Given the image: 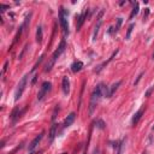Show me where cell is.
<instances>
[{
    "instance_id": "1",
    "label": "cell",
    "mask_w": 154,
    "mask_h": 154,
    "mask_svg": "<svg viewBox=\"0 0 154 154\" xmlns=\"http://www.w3.org/2000/svg\"><path fill=\"white\" fill-rule=\"evenodd\" d=\"M107 94H109V87H106L102 83L96 85V88L93 90L92 96H90V104H89V113L90 115H93V112H94L98 102L100 101V99L102 96H107Z\"/></svg>"
},
{
    "instance_id": "2",
    "label": "cell",
    "mask_w": 154,
    "mask_h": 154,
    "mask_svg": "<svg viewBox=\"0 0 154 154\" xmlns=\"http://www.w3.org/2000/svg\"><path fill=\"white\" fill-rule=\"evenodd\" d=\"M65 47H66V42H65V40H62V42H60V45H59V47L54 51V53H53V56H52V59H51V63L50 64H47V66H46V69H45V71L46 72H48V71H51V69H52V66L54 65V63L57 62V59L60 57V54L65 51Z\"/></svg>"
},
{
    "instance_id": "3",
    "label": "cell",
    "mask_w": 154,
    "mask_h": 154,
    "mask_svg": "<svg viewBox=\"0 0 154 154\" xmlns=\"http://www.w3.org/2000/svg\"><path fill=\"white\" fill-rule=\"evenodd\" d=\"M59 22L60 25H62V29L64 31L65 35L69 34V23H68V11H66L64 7H60L59 11Z\"/></svg>"
},
{
    "instance_id": "4",
    "label": "cell",
    "mask_w": 154,
    "mask_h": 154,
    "mask_svg": "<svg viewBox=\"0 0 154 154\" xmlns=\"http://www.w3.org/2000/svg\"><path fill=\"white\" fill-rule=\"evenodd\" d=\"M28 77H29L28 75H24L23 78L19 81V83L17 85V89H16V93H15V101H18V100L21 99L25 87H26V83H28Z\"/></svg>"
},
{
    "instance_id": "5",
    "label": "cell",
    "mask_w": 154,
    "mask_h": 154,
    "mask_svg": "<svg viewBox=\"0 0 154 154\" xmlns=\"http://www.w3.org/2000/svg\"><path fill=\"white\" fill-rule=\"evenodd\" d=\"M104 10H101L99 12L98 15V18H96V24L94 26V31H93V41H95L96 37H98V34H99V30L101 28V24H102V16H104Z\"/></svg>"
},
{
    "instance_id": "6",
    "label": "cell",
    "mask_w": 154,
    "mask_h": 154,
    "mask_svg": "<svg viewBox=\"0 0 154 154\" xmlns=\"http://www.w3.org/2000/svg\"><path fill=\"white\" fill-rule=\"evenodd\" d=\"M51 85H52V84H51L50 82H47V81L42 83V85H41V89H40L39 94H37V100H39V101H41V100L45 98V95L47 94V93L51 90Z\"/></svg>"
},
{
    "instance_id": "7",
    "label": "cell",
    "mask_w": 154,
    "mask_h": 154,
    "mask_svg": "<svg viewBox=\"0 0 154 154\" xmlns=\"http://www.w3.org/2000/svg\"><path fill=\"white\" fill-rule=\"evenodd\" d=\"M43 135H45V134L43 132H41V134H40V135H37L34 140H33V141L30 142V145H29V153H31L33 151H34L35 148H36V147H37V145L40 143V142H41V140L43 138Z\"/></svg>"
},
{
    "instance_id": "8",
    "label": "cell",
    "mask_w": 154,
    "mask_h": 154,
    "mask_svg": "<svg viewBox=\"0 0 154 154\" xmlns=\"http://www.w3.org/2000/svg\"><path fill=\"white\" fill-rule=\"evenodd\" d=\"M62 88H63L64 94H65V95H68V94H69V92H70V81H69V77H68V76H64V77H63Z\"/></svg>"
},
{
    "instance_id": "9",
    "label": "cell",
    "mask_w": 154,
    "mask_h": 154,
    "mask_svg": "<svg viewBox=\"0 0 154 154\" xmlns=\"http://www.w3.org/2000/svg\"><path fill=\"white\" fill-rule=\"evenodd\" d=\"M143 112H145V109L142 107V109H140L135 115H134V117H132V119H131V124L132 125H136L137 123H138V120L141 119V117H142V115H143Z\"/></svg>"
},
{
    "instance_id": "10",
    "label": "cell",
    "mask_w": 154,
    "mask_h": 154,
    "mask_svg": "<svg viewBox=\"0 0 154 154\" xmlns=\"http://www.w3.org/2000/svg\"><path fill=\"white\" fill-rule=\"evenodd\" d=\"M75 119H76V113L75 112H71L70 115L66 117V119H65V122H64V126L65 128H68V126H70L73 122H75Z\"/></svg>"
},
{
    "instance_id": "11",
    "label": "cell",
    "mask_w": 154,
    "mask_h": 154,
    "mask_svg": "<svg viewBox=\"0 0 154 154\" xmlns=\"http://www.w3.org/2000/svg\"><path fill=\"white\" fill-rule=\"evenodd\" d=\"M23 112H24V110H23V111H19L18 107H16V109L13 110V112L11 113V119H12V123H13V124L17 122V119L21 117V115H22Z\"/></svg>"
},
{
    "instance_id": "12",
    "label": "cell",
    "mask_w": 154,
    "mask_h": 154,
    "mask_svg": "<svg viewBox=\"0 0 154 154\" xmlns=\"http://www.w3.org/2000/svg\"><path fill=\"white\" fill-rule=\"evenodd\" d=\"M122 84V81H118V82H116V83H113L111 87H109V94H107V98H111L113 94L116 93V90L118 89V87Z\"/></svg>"
},
{
    "instance_id": "13",
    "label": "cell",
    "mask_w": 154,
    "mask_h": 154,
    "mask_svg": "<svg viewBox=\"0 0 154 154\" xmlns=\"http://www.w3.org/2000/svg\"><path fill=\"white\" fill-rule=\"evenodd\" d=\"M118 52H119L118 50H116L115 52H113V53H112V56H111V58H110L109 60H107V62H105V63H102V64H101V65H100V66H99V68L96 69V72H100V71H101V70L104 69V66H106V65H107V64H109V63L111 62V60H112L113 58H115V57H116V56L118 54Z\"/></svg>"
},
{
    "instance_id": "14",
    "label": "cell",
    "mask_w": 154,
    "mask_h": 154,
    "mask_svg": "<svg viewBox=\"0 0 154 154\" xmlns=\"http://www.w3.org/2000/svg\"><path fill=\"white\" fill-rule=\"evenodd\" d=\"M42 37H43V33H42V26L41 25H37L36 28V41L39 43L42 42Z\"/></svg>"
},
{
    "instance_id": "15",
    "label": "cell",
    "mask_w": 154,
    "mask_h": 154,
    "mask_svg": "<svg viewBox=\"0 0 154 154\" xmlns=\"http://www.w3.org/2000/svg\"><path fill=\"white\" fill-rule=\"evenodd\" d=\"M82 68H83V63H82V62H75V63L71 65L72 72H78V71H81Z\"/></svg>"
},
{
    "instance_id": "16",
    "label": "cell",
    "mask_w": 154,
    "mask_h": 154,
    "mask_svg": "<svg viewBox=\"0 0 154 154\" xmlns=\"http://www.w3.org/2000/svg\"><path fill=\"white\" fill-rule=\"evenodd\" d=\"M87 19V11L84 12V13H82L81 16L78 17V23H77V30H79L81 29V26H82V24L84 23V21Z\"/></svg>"
},
{
    "instance_id": "17",
    "label": "cell",
    "mask_w": 154,
    "mask_h": 154,
    "mask_svg": "<svg viewBox=\"0 0 154 154\" xmlns=\"http://www.w3.org/2000/svg\"><path fill=\"white\" fill-rule=\"evenodd\" d=\"M138 11H140V4L138 3H135V5H134V9H132V11L130 13V19H132L134 17H135L137 13H138Z\"/></svg>"
},
{
    "instance_id": "18",
    "label": "cell",
    "mask_w": 154,
    "mask_h": 154,
    "mask_svg": "<svg viewBox=\"0 0 154 154\" xmlns=\"http://www.w3.org/2000/svg\"><path fill=\"white\" fill-rule=\"evenodd\" d=\"M56 130H57V125L53 124L52 128H51V131H50V142H52L53 140L56 137Z\"/></svg>"
},
{
    "instance_id": "19",
    "label": "cell",
    "mask_w": 154,
    "mask_h": 154,
    "mask_svg": "<svg viewBox=\"0 0 154 154\" xmlns=\"http://www.w3.org/2000/svg\"><path fill=\"white\" fill-rule=\"evenodd\" d=\"M134 28H135V24H134V23H131V24L129 25V28H128V30H126V35H125V40H130V36H131V33H132Z\"/></svg>"
},
{
    "instance_id": "20",
    "label": "cell",
    "mask_w": 154,
    "mask_h": 154,
    "mask_svg": "<svg viewBox=\"0 0 154 154\" xmlns=\"http://www.w3.org/2000/svg\"><path fill=\"white\" fill-rule=\"evenodd\" d=\"M122 23H123V18H117V24H116L115 28H113V31L117 33L120 28V25H122Z\"/></svg>"
},
{
    "instance_id": "21",
    "label": "cell",
    "mask_w": 154,
    "mask_h": 154,
    "mask_svg": "<svg viewBox=\"0 0 154 154\" xmlns=\"http://www.w3.org/2000/svg\"><path fill=\"white\" fill-rule=\"evenodd\" d=\"M124 145H125V141L120 142L119 146H118V151H117V154H123V151H124Z\"/></svg>"
},
{
    "instance_id": "22",
    "label": "cell",
    "mask_w": 154,
    "mask_h": 154,
    "mask_svg": "<svg viewBox=\"0 0 154 154\" xmlns=\"http://www.w3.org/2000/svg\"><path fill=\"white\" fill-rule=\"evenodd\" d=\"M105 125H106V124L102 122L101 119H99V120H98V128H100V129H105Z\"/></svg>"
},
{
    "instance_id": "23",
    "label": "cell",
    "mask_w": 154,
    "mask_h": 154,
    "mask_svg": "<svg viewBox=\"0 0 154 154\" xmlns=\"http://www.w3.org/2000/svg\"><path fill=\"white\" fill-rule=\"evenodd\" d=\"M42 60H43V56H41V57H40V59L37 60V62H36V64H35V66H34V68H33V71H34L36 68H37V66L40 65V63H41L42 62Z\"/></svg>"
},
{
    "instance_id": "24",
    "label": "cell",
    "mask_w": 154,
    "mask_h": 154,
    "mask_svg": "<svg viewBox=\"0 0 154 154\" xmlns=\"http://www.w3.org/2000/svg\"><path fill=\"white\" fill-rule=\"evenodd\" d=\"M7 9H10V6H9V5H4V4H1V5H0V10H1V12L6 11Z\"/></svg>"
},
{
    "instance_id": "25",
    "label": "cell",
    "mask_w": 154,
    "mask_h": 154,
    "mask_svg": "<svg viewBox=\"0 0 154 154\" xmlns=\"http://www.w3.org/2000/svg\"><path fill=\"white\" fill-rule=\"evenodd\" d=\"M153 90H154V85H152V87H151V88H149L148 90H147V92H146V94H145V95H146V96H149V95H151V93H152Z\"/></svg>"
},
{
    "instance_id": "26",
    "label": "cell",
    "mask_w": 154,
    "mask_h": 154,
    "mask_svg": "<svg viewBox=\"0 0 154 154\" xmlns=\"http://www.w3.org/2000/svg\"><path fill=\"white\" fill-rule=\"evenodd\" d=\"M148 15H149V9H146V12L143 13V22L147 19V17H148Z\"/></svg>"
},
{
    "instance_id": "27",
    "label": "cell",
    "mask_w": 154,
    "mask_h": 154,
    "mask_svg": "<svg viewBox=\"0 0 154 154\" xmlns=\"http://www.w3.org/2000/svg\"><path fill=\"white\" fill-rule=\"evenodd\" d=\"M142 76H143V72H141V73H140V75H138V77H137V79H136V81H135V82H134V84H135V85H136V84H137V83L140 82V79H141V78H142Z\"/></svg>"
},
{
    "instance_id": "28",
    "label": "cell",
    "mask_w": 154,
    "mask_h": 154,
    "mask_svg": "<svg viewBox=\"0 0 154 154\" xmlns=\"http://www.w3.org/2000/svg\"><path fill=\"white\" fill-rule=\"evenodd\" d=\"M7 65H9V62L6 60V62H5V65H4V69H3V75L6 72V70H7Z\"/></svg>"
},
{
    "instance_id": "29",
    "label": "cell",
    "mask_w": 154,
    "mask_h": 154,
    "mask_svg": "<svg viewBox=\"0 0 154 154\" xmlns=\"http://www.w3.org/2000/svg\"><path fill=\"white\" fill-rule=\"evenodd\" d=\"M36 79H37V76H35L34 78H33V81H31V84H33V85H34V84H35V82H36Z\"/></svg>"
},
{
    "instance_id": "30",
    "label": "cell",
    "mask_w": 154,
    "mask_h": 154,
    "mask_svg": "<svg viewBox=\"0 0 154 154\" xmlns=\"http://www.w3.org/2000/svg\"><path fill=\"white\" fill-rule=\"evenodd\" d=\"M98 153H99V149H95V151H94V153H93V154H98Z\"/></svg>"
},
{
    "instance_id": "31",
    "label": "cell",
    "mask_w": 154,
    "mask_h": 154,
    "mask_svg": "<svg viewBox=\"0 0 154 154\" xmlns=\"http://www.w3.org/2000/svg\"><path fill=\"white\" fill-rule=\"evenodd\" d=\"M152 57H153V58H152V59H153V60H154V52H153V56H152Z\"/></svg>"
},
{
    "instance_id": "32",
    "label": "cell",
    "mask_w": 154,
    "mask_h": 154,
    "mask_svg": "<svg viewBox=\"0 0 154 154\" xmlns=\"http://www.w3.org/2000/svg\"><path fill=\"white\" fill-rule=\"evenodd\" d=\"M142 154H147V152H146V151H145V152H143V153H142Z\"/></svg>"
},
{
    "instance_id": "33",
    "label": "cell",
    "mask_w": 154,
    "mask_h": 154,
    "mask_svg": "<svg viewBox=\"0 0 154 154\" xmlns=\"http://www.w3.org/2000/svg\"><path fill=\"white\" fill-rule=\"evenodd\" d=\"M153 130H154V126H153Z\"/></svg>"
},
{
    "instance_id": "34",
    "label": "cell",
    "mask_w": 154,
    "mask_h": 154,
    "mask_svg": "<svg viewBox=\"0 0 154 154\" xmlns=\"http://www.w3.org/2000/svg\"><path fill=\"white\" fill-rule=\"evenodd\" d=\"M64 154H65V153H64Z\"/></svg>"
}]
</instances>
